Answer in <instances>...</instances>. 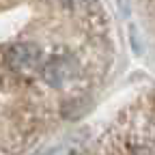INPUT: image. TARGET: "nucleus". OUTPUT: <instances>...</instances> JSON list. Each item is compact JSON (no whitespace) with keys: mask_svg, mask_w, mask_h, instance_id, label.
Returning a JSON list of instances; mask_svg holds the SVG:
<instances>
[{"mask_svg":"<svg viewBox=\"0 0 155 155\" xmlns=\"http://www.w3.org/2000/svg\"><path fill=\"white\" fill-rule=\"evenodd\" d=\"M67 78H69V65H67V61H54L45 69V80L50 84H54V86L67 82Z\"/></svg>","mask_w":155,"mask_h":155,"instance_id":"f03ea898","label":"nucleus"},{"mask_svg":"<svg viewBox=\"0 0 155 155\" xmlns=\"http://www.w3.org/2000/svg\"><path fill=\"white\" fill-rule=\"evenodd\" d=\"M7 58H9V63H11L13 69H17V71H32L39 65V50L35 45L22 43V45L11 48Z\"/></svg>","mask_w":155,"mask_h":155,"instance_id":"f257e3e1","label":"nucleus"}]
</instances>
